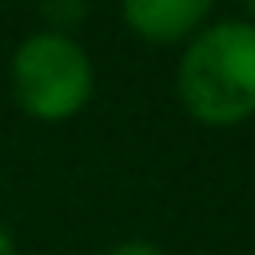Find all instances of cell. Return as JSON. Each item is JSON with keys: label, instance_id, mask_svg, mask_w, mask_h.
I'll return each instance as SVG.
<instances>
[{"label": "cell", "instance_id": "8992f818", "mask_svg": "<svg viewBox=\"0 0 255 255\" xmlns=\"http://www.w3.org/2000/svg\"><path fill=\"white\" fill-rule=\"evenodd\" d=\"M0 255H16V247H12V235L4 231V223H0Z\"/></svg>", "mask_w": 255, "mask_h": 255}, {"label": "cell", "instance_id": "52a82bcc", "mask_svg": "<svg viewBox=\"0 0 255 255\" xmlns=\"http://www.w3.org/2000/svg\"><path fill=\"white\" fill-rule=\"evenodd\" d=\"M239 4H243V8H247V12L255 16V0H239Z\"/></svg>", "mask_w": 255, "mask_h": 255}, {"label": "cell", "instance_id": "277c9868", "mask_svg": "<svg viewBox=\"0 0 255 255\" xmlns=\"http://www.w3.org/2000/svg\"><path fill=\"white\" fill-rule=\"evenodd\" d=\"M44 12L56 24H72V20L84 16V0H44Z\"/></svg>", "mask_w": 255, "mask_h": 255}, {"label": "cell", "instance_id": "3957f363", "mask_svg": "<svg viewBox=\"0 0 255 255\" xmlns=\"http://www.w3.org/2000/svg\"><path fill=\"white\" fill-rule=\"evenodd\" d=\"M211 0H124V16L128 24L155 44H171L183 40L203 16H207Z\"/></svg>", "mask_w": 255, "mask_h": 255}, {"label": "cell", "instance_id": "6da1fadb", "mask_svg": "<svg viewBox=\"0 0 255 255\" xmlns=\"http://www.w3.org/2000/svg\"><path fill=\"white\" fill-rule=\"evenodd\" d=\"M179 100L203 124L255 116V24L223 20L199 32L179 60Z\"/></svg>", "mask_w": 255, "mask_h": 255}, {"label": "cell", "instance_id": "7a4b0ae2", "mask_svg": "<svg viewBox=\"0 0 255 255\" xmlns=\"http://www.w3.org/2000/svg\"><path fill=\"white\" fill-rule=\"evenodd\" d=\"M12 92L16 104L36 120L76 116L92 96L88 52L64 32L28 36L12 56Z\"/></svg>", "mask_w": 255, "mask_h": 255}, {"label": "cell", "instance_id": "5b68a950", "mask_svg": "<svg viewBox=\"0 0 255 255\" xmlns=\"http://www.w3.org/2000/svg\"><path fill=\"white\" fill-rule=\"evenodd\" d=\"M108 255H163L155 243H147V239H128V243H120V247H112Z\"/></svg>", "mask_w": 255, "mask_h": 255}]
</instances>
